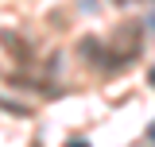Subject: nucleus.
Returning <instances> with one entry per match:
<instances>
[{
	"label": "nucleus",
	"instance_id": "nucleus-2",
	"mask_svg": "<svg viewBox=\"0 0 155 147\" xmlns=\"http://www.w3.org/2000/svg\"><path fill=\"white\" fill-rule=\"evenodd\" d=\"M4 47L12 51V58H16L19 66H31V62H35V47H31L27 39H19V35H12V31H4Z\"/></svg>",
	"mask_w": 155,
	"mask_h": 147
},
{
	"label": "nucleus",
	"instance_id": "nucleus-3",
	"mask_svg": "<svg viewBox=\"0 0 155 147\" xmlns=\"http://www.w3.org/2000/svg\"><path fill=\"white\" fill-rule=\"evenodd\" d=\"M147 143L155 147V120H151V124H147Z\"/></svg>",
	"mask_w": 155,
	"mask_h": 147
},
{
	"label": "nucleus",
	"instance_id": "nucleus-1",
	"mask_svg": "<svg viewBox=\"0 0 155 147\" xmlns=\"http://www.w3.org/2000/svg\"><path fill=\"white\" fill-rule=\"evenodd\" d=\"M136 51H140V23H124V27H116L113 35H109V54H105V66H124V62H132Z\"/></svg>",
	"mask_w": 155,
	"mask_h": 147
},
{
	"label": "nucleus",
	"instance_id": "nucleus-4",
	"mask_svg": "<svg viewBox=\"0 0 155 147\" xmlns=\"http://www.w3.org/2000/svg\"><path fill=\"white\" fill-rule=\"evenodd\" d=\"M70 147H85V143H81V139H74V143H70Z\"/></svg>",
	"mask_w": 155,
	"mask_h": 147
},
{
	"label": "nucleus",
	"instance_id": "nucleus-6",
	"mask_svg": "<svg viewBox=\"0 0 155 147\" xmlns=\"http://www.w3.org/2000/svg\"><path fill=\"white\" fill-rule=\"evenodd\" d=\"M151 27H155V16H151Z\"/></svg>",
	"mask_w": 155,
	"mask_h": 147
},
{
	"label": "nucleus",
	"instance_id": "nucleus-7",
	"mask_svg": "<svg viewBox=\"0 0 155 147\" xmlns=\"http://www.w3.org/2000/svg\"><path fill=\"white\" fill-rule=\"evenodd\" d=\"M116 4H124V0H116Z\"/></svg>",
	"mask_w": 155,
	"mask_h": 147
},
{
	"label": "nucleus",
	"instance_id": "nucleus-5",
	"mask_svg": "<svg viewBox=\"0 0 155 147\" xmlns=\"http://www.w3.org/2000/svg\"><path fill=\"white\" fill-rule=\"evenodd\" d=\"M151 85H155V70H151Z\"/></svg>",
	"mask_w": 155,
	"mask_h": 147
}]
</instances>
